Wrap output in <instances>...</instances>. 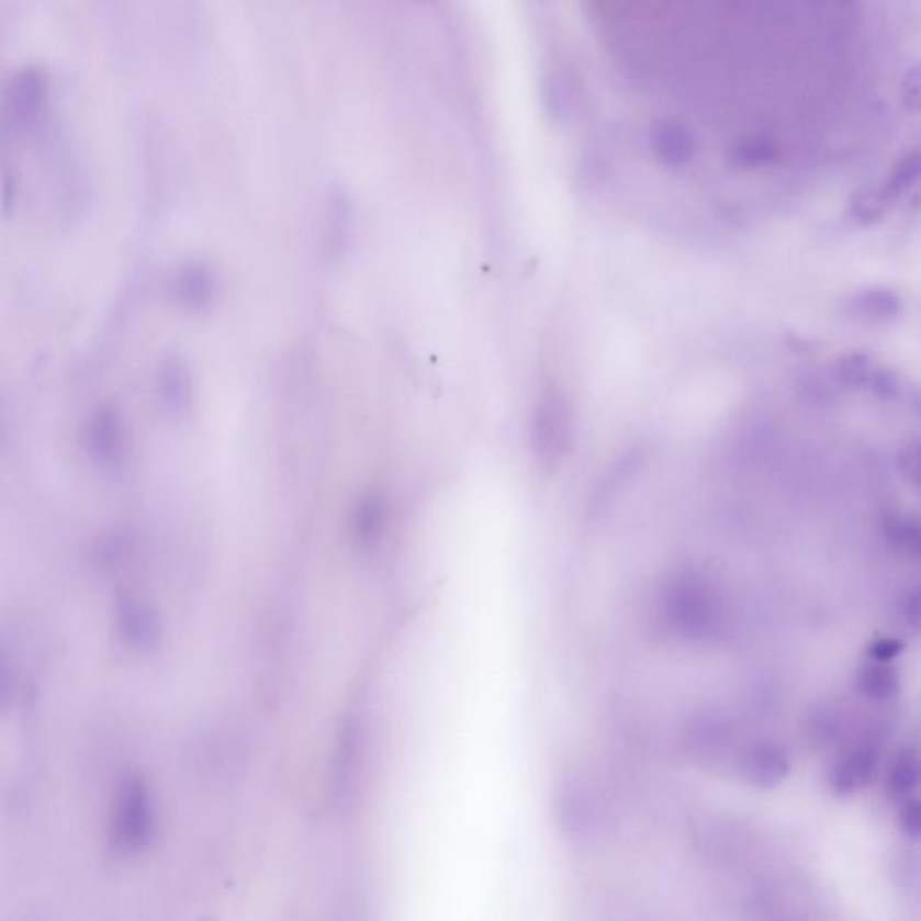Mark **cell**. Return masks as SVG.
I'll return each instance as SVG.
<instances>
[{"label": "cell", "mask_w": 921, "mask_h": 921, "mask_svg": "<svg viewBox=\"0 0 921 921\" xmlns=\"http://www.w3.org/2000/svg\"><path fill=\"white\" fill-rule=\"evenodd\" d=\"M661 610L667 627L689 641H706L717 636L722 622V603L717 591L695 571H681L667 580Z\"/></svg>", "instance_id": "obj_1"}, {"label": "cell", "mask_w": 921, "mask_h": 921, "mask_svg": "<svg viewBox=\"0 0 921 921\" xmlns=\"http://www.w3.org/2000/svg\"><path fill=\"white\" fill-rule=\"evenodd\" d=\"M154 832V799L148 783L137 772H123L115 783L110 813V846L121 855H135L148 847Z\"/></svg>", "instance_id": "obj_2"}, {"label": "cell", "mask_w": 921, "mask_h": 921, "mask_svg": "<svg viewBox=\"0 0 921 921\" xmlns=\"http://www.w3.org/2000/svg\"><path fill=\"white\" fill-rule=\"evenodd\" d=\"M573 407L562 389H543L531 418V450L537 463L546 470L557 469L573 445Z\"/></svg>", "instance_id": "obj_3"}, {"label": "cell", "mask_w": 921, "mask_h": 921, "mask_svg": "<svg viewBox=\"0 0 921 921\" xmlns=\"http://www.w3.org/2000/svg\"><path fill=\"white\" fill-rule=\"evenodd\" d=\"M126 445L123 414L112 405L96 408L83 427V447L90 463L103 472H117L125 464Z\"/></svg>", "instance_id": "obj_4"}, {"label": "cell", "mask_w": 921, "mask_h": 921, "mask_svg": "<svg viewBox=\"0 0 921 921\" xmlns=\"http://www.w3.org/2000/svg\"><path fill=\"white\" fill-rule=\"evenodd\" d=\"M47 100V83L38 70H25L11 81L0 100V132L15 135L31 128Z\"/></svg>", "instance_id": "obj_5"}, {"label": "cell", "mask_w": 921, "mask_h": 921, "mask_svg": "<svg viewBox=\"0 0 921 921\" xmlns=\"http://www.w3.org/2000/svg\"><path fill=\"white\" fill-rule=\"evenodd\" d=\"M881 745L877 738H862L836 754L827 772L828 787L835 796L861 793L873 782L880 763Z\"/></svg>", "instance_id": "obj_6"}, {"label": "cell", "mask_w": 921, "mask_h": 921, "mask_svg": "<svg viewBox=\"0 0 921 921\" xmlns=\"http://www.w3.org/2000/svg\"><path fill=\"white\" fill-rule=\"evenodd\" d=\"M732 737L731 720L717 709H704L693 715L683 731L687 754L700 763L720 760L731 748Z\"/></svg>", "instance_id": "obj_7"}, {"label": "cell", "mask_w": 921, "mask_h": 921, "mask_svg": "<svg viewBox=\"0 0 921 921\" xmlns=\"http://www.w3.org/2000/svg\"><path fill=\"white\" fill-rule=\"evenodd\" d=\"M558 821L574 839H588L599 824L598 797L587 783L569 777L557 793Z\"/></svg>", "instance_id": "obj_8"}, {"label": "cell", "mask_w": 921, "mask_h": 921, "mask_svg": "<svg viewBox=\"0 0 921 921\" xmlns=\"http://www.w3.org/2000/svg\"><path fill=\"white\" fill-rule=\"evenodd\" d=\"M740 774L757 788H774L785 782L790 772L787 749L776 740H754L740 756Z\"/></svg>", "instance_id": "obj_9"}, {"label": "cell", "mask_w": 921, "mask_h": 921, "mask_svg": "<svg viewBox=\"0 0 921 921\" xmlns=\"http://www.w3.org/2000/svg\"><path fill=\"white\" fill-rule=\"evenodd\" d=\"M117 632L135 650L154 648L160 638L159 616L150 605L132 594H120L115 599Z\"/></svg>", "instance_id": "obj_10"}, {"label": "cell", "mask_w": 921, "mask_h": 921, "mask_svg": "<svg viewBox=\"0 0 921 921\" xmlns=\"http://www.w3.org/2000/svg\"><path fill=\"white\" fill-rule=\"evenodd\" d=\"M171 297L188 310H204L216 295L215 272L202 261H188L175 270Z\"/></svg>", "instance_id": "obj_11"}, {"label": "cell", "mask_w": 921, "mask_h": 921, "mask_svg": "<svg viewBox=\"0 0 921 921\" xmlns=\"http://www.w3.org/2000/svg\"><path fill=\"white\" fill-rule=\"evenodd\" d=\"M652 150L659 165L667 170H683L695 159L697 145L686 126L675 121H663L653 128Z\"/></svg>", "instance_id": "obj_12"}, {"label": "cell", "mask_w": 921, "mask_h": 921, "mask_svg": "<svg viewBox=\"0 0 921 921\" xmlns=\"http://www.w3.org/2000/svg\"><path fill=\"white\" fill-rule=\"evenodd\" d=\"M389 506L384 493L369 490L355 504L351 515V533L355 542L362 548H373L384 533L388 524Z\"/></svg>", "instance_id": "obj_13"}, {"label": "cell", "mask_w": 921, "mask_h": 921, "mask_svg": "<svg viewBox=\"0 0 921 921\" xmlns=\"http://www.w3.org/2000/svg\"><path fill=\"white\" fill-rule=\"evenodd\" d=\"M157 393L166 411L171 414H182L190 407L193 384L184 360L179 357L162 360L157 373Z\"/></svg>", "instance_id": "obj_14"}, {"label": "cell", "mask_w": 921, "mask_h": 921, "mask_svg": "<svg viewBox=\"0 0 921 921\" xmlns=\"http://www.w3.org/2000/svg\"><path fill=\"white\" fill-rule=\"evenodd\" d=\"M643 463L644 450L641 449L627 450L621 458L616 459L608 467L607 472L603 473L602 481L594 488L593 501H591L593 514H603L605 508L613 504L614 498L618 497L622 486H627L628 481L641 470Z\"/></svg>", "instance_id": "obj_15"}, {"label": "cell", "mask_w": 921, "mask_h": 921, "mask_svg": "<svg viewBox=\"0 0 921 921\" xmlns=\"http://www.w3.org/2000/svg\"><path fill=\"white\" fill-rule=\"evenodd\" d=\"M852 720L839 706H819L810 712L807 737L817 749L839 748L850 738Z\"/></svg>", "instance_id": "obj_16"}, {"label": "cell", "mask_w": 921, "mask_h": 921, "mask_svg": "<svg viewBox=\"0 0 921 921\" xmlns=\"http://www.w3.org/2000/svg\"><path fill=\"white\" fill-rule=\"evenodd\" d=\"M855 687L867 700L887 703L900 692V673L891 663L867 661L858 667Z\"/></svg>", "instance_id": "obj_17"}, {"label": "cell", "mask_w": 921, "mask_h": 921, "mask_svg": "<svg viewBox=\"0 0 921 921\" xmlns=\"http://www.w3.org/2000/svg\"><path fill=\"white\" fill-rule=\"evenodd\" d=\"M918 787V756L917 749L903 745L892 754L891 762L886 768V790L891 799L900 801L903 797L912 796Z\"/></svg>", "instance_id": "obj_18"}, {"label": "cell", "mask_w": 921, "mask_h": 921, "mask_svg": "<svg viewBox=\"0 0 921 921\" xmlns=\"http://www.w3.org/2000/svg\"><path fill=\"white\" fill-rule=\"evenodd\" d=\"M901 312L900 297L889 290H872L852 301V314L858 319L889 321Z\"/></svg>", "instance_id": "obj_19"}, {"label": "cell", "mask_w": 921, "mask_h": 921, "mask_svg": "<svg viewBox=\"0 0 921 921\" xmlns=\"http://www.w3.org/2000/svg\"><path fill=\"white\" fill-rule=\"evenodd\" d=\"M884 537L891 548L906 557H920V526L917 518L906 515H887L884 520Z\"/></svg>", "instance_id": "obj_20"}, {"label": "cell", "mask_w": 921, "mask_h": 921, "mask_svg": "<svg viewBox=\"0 0 921 921\" xmlns=\"http://www.w3.org/2000/svg\"><path fill=\"white\" fill-rule=\"evenodd\" d=\"M349 205L342 194H337L329 207L328 225L324 235V249L332 258L342 255L349 239Z\"/></svg>", "instance_id": "obj_21"}, {"label": "cell", "mask_w": 921, "mask_h": 921, "mask_svg": "<svg viewBox=\"0 0 921 921\" xmlns=\"http://www.w3.org/2000/svg\"><path fill=\"white\" fill-rule=\"evenodd\" d=\"M16 670L11 644L0 630V715L10 711L15 703Z\"/></svg>", "instance_id": "obj_22"}, {"label": "cell", "mask_w": 921, "mask_h": 921, "mask_svg": "<svg viewBox=\"0 0 921 921\" xmlns=\"http://www.w3.org/2000/svg\"><path fill=\"white\" fill-rule=\"evenodd\" d=\"M732 157H734L738 165L762 166L767 165V162H771L776 157V150H774V146L767 143V141L748 139L734 148Z\"/></svg>", "instance_id": "obj_23"}, {"label": "cell", "mask_w": 921, "mask_h": 921, "mask_svg": "<svg viewBox=\"0 0 921 921\" xmlns=\"http://www.w3.org/2000/svg\"><path fill=\"white\" fill-rule=\"evenodd\" d=\"M898 802V827L909 841L918 842L921 833L920 801L917 794L903 797Z\"/></svg>", "instance_id": "obj_24"}, {"label": "cell", "mask_w": 921, "mask_h": 921, "mask_svg": "<svg viewBox=\"0 0 921 921\" xmlns=\"http://www.w3.org/2000/svg\"><path fill=\"white\" fill-rule=\"evenodd\" d=\"M898 619L909 632L917 633L920 625V588L917 583L901 593L897 603Z\"/></svg>", "instance_id": "obj_25"}, {"label": "cell", "mask_w": 921, "mask_h": 921, "mask_svg": "<svg viewBox=\"0 0 921 921\" xmlns=\"http://www.w3.org/2000/svg\"><path fill=\"white\" fill-rule=\"evenodd\" d=\"M895 878H897L898 884H901L903 891L918 895L920 867H918V857L914 853L903 852L897 855V858H895Z\"/></svg>", "instance_id": "obj_26"}, {"label": "cell", "mask_w": 921, "mask_h": 921, "mask_svg": "<svg viewBox=\"0 0 921 921\" xmlns=\"http://www.w3.org/2000/svg\"><path fill=\"white\" fill-rule=\"evenodd\" d=\"M903 643L897 638H878L867 644V659L878 663H891L900 655Z\"/></svg>", "instance_id": "obj_27"}, {"label": "cell", "mask_w": 921, "mask_h": 921, "mask_svg": "<svg viewBox=\"0 0 921 921\" xmlns=\"http://www.w3.org/2000/svg\"><path fill=\"white\" fill-rule=\"evenodd\" d=\"M866 373V359H862L861 355L847 357V359L842 360L841 366H839V379L847 385L864 384Z\"/></svg>", "instance_id": "obj_28"}, {"label": "cell", "mask_w": 921, "mask_h": 921, "mask_svg": "<svg viewBox=\"0 0 921 921\" xmlns=\"http://www.w3.org/2000/svg\"><path fill=\"white\" fill-rule=\"evenodd\" d=\"M903 459H906V463H901V470L907 473V478H911L914 481V484L918 483V449L917 447H912L909 449L907 447L906 452H903Z\"/></svg>", "instance_id": "obj_29"}]
</instances>
